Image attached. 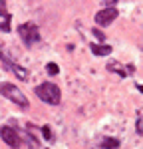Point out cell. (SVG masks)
I'll use <instances>...</instances> for the list:
<instances>
[{
	"label": "cell",
	"mask_w": 143,
	"mask_h": 149,
	"mask_svg": "<svg viewBox=\"0 0 143 149\" xmlns=\"http://www.w3.org/2000/svg\"><path fill=\"white\" fill-rule=\"evenodd\" d=\"M101 147H103V149H119V139L103 137V139H101Z\"/></svg>",
	"instance_id": "9"
},
{
	"label": "cell",
	"mask_w": 143,
	"mask_h": 149,
	"mask_svg": "<svg viewBox=\"0 0 143 149\" xmlns=\"http://www.w3.org/2000/svg\"><path fill=\"white\" fill-rule=\"evenodd\" d=\"M42 135H44V139H46V141H52V139H54V135H52V129H50L48 125H42Z\"/></svg>",
	"instance_id": "11"
},
{
	"label": "cell",
	"mask_w": 143,
	"mask_h": 149,
	"mask_svg": "<svg viewBox=\"0 0 143 149\" xmlns=\"http://www.w3.org/2000/svg\"><path fill=\"white\" fill-rule=\"evenodd\" d=\"M90 50L94 56H109L113 52V48L107 46V44H95V42H90Z\"/></svg>",
	"instance_id": "7"
},
{
	"label": "cell",
	"mask_w": 143,
	"mask_h": 149,
	"mask_svg": "<svg viewBox=\"0 0 143 149\" xmlns=\"http://www.w3.org/2000/svg\"><path fill=\"white\" fill-rule=\"evenodd\" d=\"M107 70H109V72H113V74H119V76H127V74H129L127 66L123 68V66L117 64V62H109V64H107Z\"/></svg>",
	"instance_id": "8"
},
{
	"label": "cell",
	"mask_w": 143,
	"mask_h": 149,
	"mask_svg": "<svg viewBox=\"0 0 143 149\" xmlns=\"http://www.w3.org/2000/svg\"><path fill=\"white\" fill-rule=\"evenodd\" d=\"M36 95L42 100L44 103H50V105H58L60 100H62V92H60V88L56 84H40L38 88H36Z\"/></svg>",
	"instance_id": "2"
},
{
	"label": "cell",
	"mask_w": 143,
	"mask_h": 149,
	"mask_svg": "<svg viewBox=\"0 0 143 149\" xmlns=\"http://www.w3.org/2000/svg\"><path fill=\"white\" fill-rule=\"evenodd\" d=\"M18 34L22 38L24 46H34L36 42H40V28L32 22H26V24H20V28H18Z\"/></svg>",
	"instance_id": "3"
},
{
	"label": "cell",
	"mask_w": 143,
	"mask_h": 149,
	"mask_svg": "<svg viewBox=\"0 0 143 149\" xmlns=\"http://www.w3.org/2000/svg\"><path fill=\"white\" fill-rule=\"evenodd\" d=\"M0 135H2V141H4L8 147H12V149H20L22 147V137H20L12 127L2 125L0 127Z\"/></svg>",
	"instance_id": "4"
},
{
	"label": "cell",
	"mask_w": 143,
	"mask_h": 149,
	"mask_svg": "<svg viewBox=\"0 0 143 149\" xmlns=\"http://www.w3.org/2000/svg\"><path fill=\"white\" fill-rule=\"evenodd\" d=\"M0 93H2L4 97H8L12 103H16L18 107H22V109H28V107H30L28 97L24 95V92L16 86V84H10V81H0Z\"/></svg>",
	"instance_id": "1"
},
{
	"label": "cell",
	"mask_w": 143,
	"mask_h": 149,
	"mask_svg": "<svg viewBox=\"0 0 143 149\" xmlns=\"http://www.w3.org/2000/svg\"><path fill=\"white\" fill-rule=\"evenodd\" d=\"M0 60H2V62H4V66H6L8 70H12V72H14V76H18L20 80L26 81L28 78H30V74H28V70H26V68H20L18 64H14V62H10V60H6L2 54H0Z\"/></svg>",
	"instance_id": "6"
},
{
	"label": "cell",
	"mask_w": 143,
	"mask_h": 149,
	"mask_svg": "<svg viewBox=\"0 0 143 149\" xmlns=\"http://www.w3.org/2000/svg\"><path fill=\"white\" fill-rule=\"evenodd\" d=\"M117 16H119L117 8H101V10L95 14V24L97 26H109Z\"/></svg>",
	"instance_id": "5"
},
{
	"label": "cell",
	"mask_w": 143,
	"mask_h": 149,
	"mask_svg": "<svg viewBox=\"0 0 143 149\" xmlns=\"http://www.w3.org/2000/svg\"><path fill=\"white\" fill-rule=\"evenodd\" d=\"M46 72L50 74V76H58V74H60L58 64H54V62H50V64H46Z\"/></svg>",
	"instance_id": "10"
},
{
	"label": "cell",
	"mask_w": 143,
	"mask_h": 149,
	"mask_svg": "<svg viewBox=\"0 0 143 149\" xmlns=\"http://www.w3.org/2000/svg\"><path fill=\"white\" fill-rule=\"evenodd\" d=\"M135 88H137V90H139V92L143 93V86H141V84H137V86H135Z\"/></svg>",
	"instance_id": "14"
},
{
	"label": "cell",
	"mask_w": 143,
	"mask_h": 149,
	"mask_svg": "<svg viewBox=\"0 0 143 149\" xmlns=\"http://www.w3.org/2000/svg\"><path fill=\"white\" fill-rule=\"evenodd\" d=\"M137 133H139V135H143V117H139V119H137Z\"/></svg>",
	"instance_id": "13"
},
{
	"label": "cell",
	"mask_w": 143,
	"mask_h": 149,
	"mask_svg": "<svg viewBox=\"0 0 143 149\" xmlns=\"http://www.w3.org/2000/svg\"><path fill=\"white\" fill-rule=\"evenodd\" d=\"M92 34H94L95 38H97V40H101V42L106 40V34H103V32H101L99 28H92Z\"/></svg>",
	"instance_id": "12"
}]
</instances>
